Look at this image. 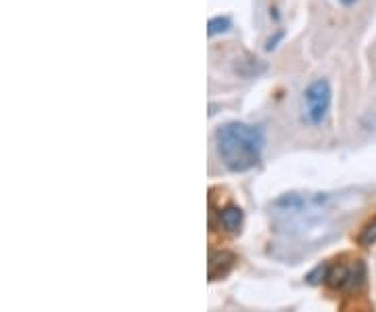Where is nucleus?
I'll list each match as a JSON object with an SVG mask.
<instances>
[{
  "instance_id": "nucleus-1",
  "label": "nucleus",
  "mask_w": 376,
  "mask_h": 312,
  "mask_svg": "<svg viewBox=\"0 0 376 312\" xmlns=\"http://www.w3.org/2000/svg\"><path fill=\"white\" fill-rule=\"evenodd\" d=\"M215 145L228 170L244 172L260 164L266 139L262 128L258 126H251L244 122H228L217 128Z\"/></svg>"
},
{
  "instance_id": "nucleus-2",
  "label": "nucleus",
  "mask_w": 376,
  "mask_h": 312,
  "mask_svg": "<svg viewBox=\"0 0 376 312\" xmlns=\"http://www.w3.org/2000/svg\"><path fill=\"white\" fill-rule=\"evenodd\" d=\"M332 105V88L326 78H318L307 84L301 98V114L310 126H320L328 118Z\"/></svg>"
},
{
  "instance_id": "nucleus-3",
  "label": "nucleus",
  "mask_w": 376,
  "mask_h": 312,
  "mask_svg": "<svg viewBox=\"0 0 376 312\" xmlns=\"http://www.w3.org/2000/svg\"><path fill=\"white\" fill-rule=\"evenodd\" d=\"M220 218H222L224 229L230 233H236L242 225V212H240V207H234V205H228Z\"/></svg>"
},
{
  "instance_id": "nucleus-4",
  "label": "nucleus",
  "mask_w": 376,
  "mask_h": 312,
  "mask_svg": "<svg viewBox=\"0 0 376 312\" xmlns=\"http://www.w3.org/2000/svg\"><path fill=\"white\" fill-rule=\"evenodd\" d=\"M232 28V19L228 15H217V17H211L209 19V26H207V34L213 38L217 34H224Z\"/></svg>"
},
{
  "instance_id": "nucleus-5",
  "label": "nucleus",
  "mask_w": 376,
  "mask_h": 312,
  "mask_svg": "<svg viewBox=\"0 0 376 312\" xmlns=\"http://www.w3.org/2000/svg\"><path fill=\"white\" fill-rule=\"evenodd\" d=\"M359 243H361V245H372V243H376V216L364 227V231H361V235H359Z\"/></svg>"
},
{
  "instance_id": "nucleus-6",
  "label": "nucleus",
  "mask_w": 376,
  "mask_h": 312,
  "mask_svg": "<svg viewBox=\"0 0 376 312\" xmlns=\"http://www.w3.org/2000/svg\"><path fill=\"white\" fill-rule=\"evenodd\" d=\"M283 36H285V34H283V32H278V34H276L274 38H270V40H268V44H266V51H274V49L278 46L276 42H278V40H280Z\"/></svg>"
},
{
  "instance_id": "nucleus-7",
  "label": "nucleus",
  "mask_w": 376,
  "mask_h": 312,
  "mask_svg": "<svg viewBox=\"0 0 376 312\" xmlns=\"http://www.w3.org/2000/svg\"><path fill=\"white\" fill-rule=\"evenodd\" d=\"M339 5H343V7H353V5H357L359 0H337Z\"/></svg>"
}]
</instances>
